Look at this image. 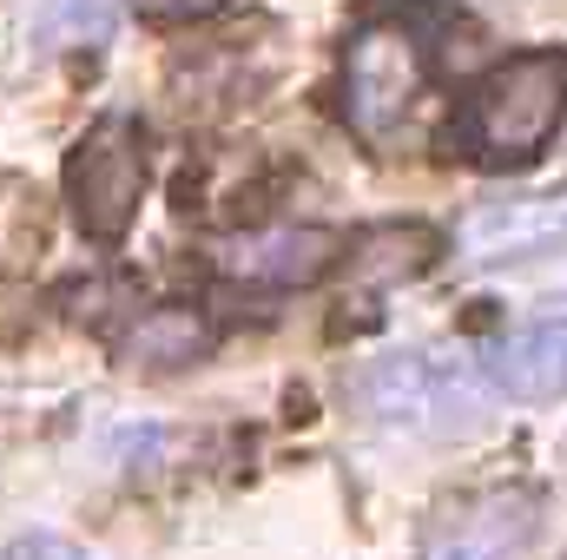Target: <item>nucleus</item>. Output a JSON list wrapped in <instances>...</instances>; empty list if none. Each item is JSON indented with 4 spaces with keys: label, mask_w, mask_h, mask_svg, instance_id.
Segmentation results:
<instances>
[{
    "label": "nucleus",
    "mask_w": 567,
    "mask_h": 560,
    "mask_svg": "<svg viewBox=\"0 0 567 560\" xmlns=\"http://www.w3.org/2000/svg\"><path fill=\"white\" fill-rule=\"evenodd\" d=\"M561 126H567V53L535 46V53L502 60V66L462 100L455 152H468V158L488 165V172H508V165L542 158Z\"/></svg>",
    "instance_id": "f257e3e1"
},
{
    "label": "nucleus",
    "mask_w": 567,
    "mask_h": 560,
    "mask_svg": "<svg viewBox=\"0 0 567 560\" xmlns=\"http://www.w3.org/2000/svg\"><path fill=\"white\" fill-rule=\"evenodd\" d=\"M357 403L370 409L377 428L390 435H468L488 422V376L468 350H403V356H383L363 370L357 383Z\"/></svg>",
    "instance_id": "f03ea898"
},
{
    "label": "nucleus",
    "mask_w": 567,
    "mask_h": 560,
    "mask_svg": "<svg viewBox=\"0 0 567 560\" xmlns=\"http://www.w3.org/2000/svg\"><path fill=\"white\" fill-rule=\"evenodd\" d=\"M429 80V40L410 13H370L343 46V120L370 145H390L416 113Z\"/></svg>",
    "instance_id": "7ed1b4c3"
},
{
    "label": "nucleus",
    "mask_w": 567,
    "mask_h": 560,
    "mask_svg": "<svg viewBox=\"0 0 567 560\" xmlns=\"http://www.w3.org/2000/svg\"><path fill=\"white\" fill-rule=\"evenodd\" d=\"M66 198L93 245H120L145 198V133L133 113H106L66 158Z\"/></svg>",
    "instance_id": "20e7f679"
},
{
    "label": "nucleus",
    "mask_w": 567,
    "mask_h": 560,
    "mask_svg": "<svg viewBox=\"0 0 567 560\" xmlns=\"http://www.w3.org/2000/svg\"><path fill=\"white\" fill-rule=\"evenodd\" d=\"M542 535V495L528 488H482L455 495L423 521L416 560H522Z\"/></svg>",
    "instance_id": "39448f33"
},
{
    "label": "nucleus",
    "mask_w": 567,
    "mask_h": 560,
    "mask_svg": "<svg viewBox=\"0 0 567 560\" xmlns=\"http://www.w3.org/2000/svg\"><path fill=\"white\" fill-rule=\"evenodd\" d=\"M567 245V191H535V198H488L468 211L455 251L468 271H495V265H528L542 251Z\"/></svg>",
    "instance_id": "423d86ee"
},
{
    "label": "nucleus",
    "mask_w": 567,
    "mask_h": 560,
    "mask_svg": "<svg viewBox=\"0 0 567 560\" xmlns=\"http://www.w3.org/2000/svg\"><path fill=\"white\" fill-rule=\"evenodd\" d=\"M343 245L350 238L330 225H265V231L218 245V271L251 290H303L343 258Z\"/></svg>",
    "instance_id": "0eeeda50"
},
{
    "label": "nucleus",
    "mask_w": 567,
    "mask_h": 560,
    "mask_svg": "<svg viewBox=\"0 0 567 560\" xmlns=\"http://www.w3.org/2000/svg\"><path fill=\"white\" fill-rule=\"evenodd\" d=\"M482 376L508 403H561L567 396V310H548L508 336H495L482 356Z\"/></svg>",
    "instance_id": "6e6552de"
},
{
    "label": "nucleus",
    "mask_w": 567,
    "mask_h": 560,
    "mask_svg": "<svg viewBox=\"0 0 567 560\" xmlns=\"http://www.w3.org/2000/svg\"><path fill=\"white\" fill-rule=\"evenodd\" d=\"M212 343H218V323H212L198 303H158V310L133 317V330L120 336V356H126L133 370H185V363H198Z\"/></svg>",
    "instance_id": "1a4fd4ad"
},
{
    "label": "nucleus",
    "mask_w": 567,
    "mask_h": 560,
    "mask_svg": "<svg viewBox=\"0 0 567 560\" xmlns=\"http://www.w3.org/2000/svg\"><path fill=\"white\" fill-rule=\"evenodd\" d=\"M343 251H350V278L357 283H403V278H423L442 258V231L435 225H377Z\"/></svg>",
    "instance_id": "9d476101"
},
{
    "label": "nucleus",
    "mask_w": 567,
    "mask_h": 560,
    "mask_svg": "<svg viewBox=\"0 0 567 560\" xmlns=\"http://www.w3.org/2000/svg\"><path fill=\"white\" fill-rule=\"evenodd\" d=\"M120 7L126 0H40L27 33L40 53H93L120 33Z\"/></svg>",
    "instance_id": "9b49d317"
},
{
    "label": "nucleus",
    "mask_w": 567,
    "mask_h": 560,
    "mask_svg": "<svg viewBox=\"0 0 567 560\" xmlns=\"http://www.w3.org/2000/svg\"><path fill=\"white\" fill-rule=\"evenodd\" d=\"M0 560H93L86 548H73V541H60V535H20V541H7Z\"/></svg>",
    "instance_id": "f8f14e48"
},
{
    "label": "nucleus",
    "mask_w": 567,
    "mask_h": 560,
    "mask_svg": "<svg viewBox=\"0 0 567 560\" xmlns=\"http://www.w3.org/2000/svg\"><path fill=\"white\" fill-rule=\"evenodd\" d=\"M140 13L152 20H198V13H212V7H225V0H133Z\"/></svg>",
    "instance_id": "ddd939ff"
}]
</instances>
